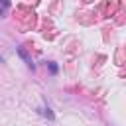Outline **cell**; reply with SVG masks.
<instances>
[{"label": "cell", "instance_id": "1", "mask_svg": "<svg viewBox=\"0 0 126 126\" xmlns=\"http://www.w3.org/2000/svg\"><path fill=\"white\" fill-rule=\"evenodd\" d=\"M18 55H20V57H22V59H24V61H26V65H28V67H30V69H32V71H33V69H35V65H33V63H32V59H30V55H28V51H26V49H24V47H22V45H20V47H18Z\"/></svg>", "mask_w": 126, "mask_h": 126}, {"label": "cell", "instance_id": "2", "mask_svg": "<svg viewBox=\"0 0 126 126\" xmlns=\"http://www.w3.org/2000/svg\"><path fill=\"white\" fill-rule=\"evenodd\" d=\"M37 112H39V114H43V116H47L49 120H55V114L51 112V108H49V106H41V108H37Z\"/></svg>", "mask_w": 126, "mask_h": 126}, {"label": "cell", "instance_id": "3", "mask_svg": "<svg viewBox=\"0 0 126 126\" xmlns=\"http://www.w3.org/2000/svg\"><path fill=\"white\" fill-rule=\"evenodd\" d=\"M47 69H49V73H51V75H57V71H59V67H57V63H55V61H47Z\"/></svg>", "mask_w": 126, "mask_h": 126}]
</instances>
